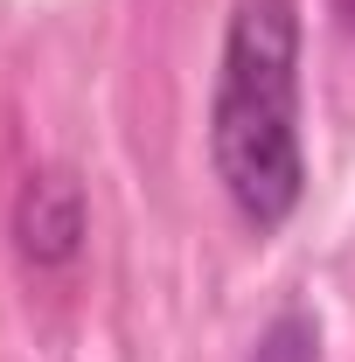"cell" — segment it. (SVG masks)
Wrapping results in <instances>:
<instances>
[{"mask_svg":"<svg viewBox=\"0 0 355 362\" xmlns=\"http://www.w3.org/2000/svg\"><path fill=\"white\" fill-rule=\"evenodd\" d=\"M209 160L244 230L272 237L300 209V0H237L209 98Z\"/></svg>","mask_w":355,"mask_h":362,"instance_id":"obj_1","label":"cell"},{"mask_svg":"<svg viewBox=\"0 0 355 362\" xmlns=\"http://www.w3.org/2000/svg\"><path fill=\"white\" fill-rule=\"evenodd\" d=\"M14 237L35 265H70L84 244V188L70 175H28L14 202Z\"/></svg>","mask_w":355,"mask_h":362,"instance_id":"obj_2","label":"cell"},{"mask_svg":"<svg viewBox=\"0 0 355 362\" xmlns=\"http://www.w3.org/2000/svg\"><path fill=\"white\" fill-rule=\"evenodd\" d=\"M251 362H320V334H313V320L293 307V314H279L258 334V356Z\"/></svg>","mask_w":355,"mask_h":362,"instance_id":"obj_3","label":"cell"}]
</instances>
